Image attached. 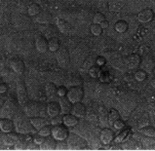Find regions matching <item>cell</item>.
<instances>
[{"label":"cell","mask_w":155,"mask_h":151,"mask_svg":"<svg viewBox=\"0 0 155 151\" xmlns=\"http://www.w3.org/2000/svg\"><path fill=\"white\" fill-rule=\"evenodd\" d=\"M45 35L48 37V38H52V37H56L57 35V30L54 26H49L47 29H46V32H45Z\"/></svg>","instance_id":"37"},{"label":"cell","mask_w":155,"mask_h":151,"mask_svg":"<svg viewBox=\"0 0 155 151\" xmlns=\"http://www.w3.org/2000/svg\"><path fill=\"white\" fill-rule=\"evenodd\" d=\"M108 116H109V119L112 120V121H115V120H117L120 118V114L117 111V110L115 109H110V111L108 113Z\"/></svg>","instance_id":"39"},{"label":"cell","mask_w":155,"mask_h":151,"mask_svg":"<svg viewBox=\"0 0 155 151\" xmlns=\"http://www.w3.org/2000/svg\"><path fill=\"white\" fill-rule=\"evenodd\" d=\"M17 97L20 105H25L28 100V95L23 80H19L17 83Z\"/></svg>","instance_id":"5"},{"label":"cell","mask_w":155,"mask_h":151,"mask_svg":"<svg viewBox=\"0 0 155 151\" xmlns=\"http://www.w3.org/2000/svg\"><path fill=\"white\" fill-rule=\"evenodd\" d=\"M10 67L17 74H21L25 71V63L19 57H15L10 61Z\"/></svg>","instance_id":"10"},{"label":"cell","mask_w":155,"mask_h":151,"mask_svg":"<svg viewBox=\"0 0 155 151\" xmlns=\"http://www.w3.org/2000/svg\"><path fill=\"white\" fill-rule=\"evenodd\" d=\"M15 123L8 118H2L0 120V129L3 133H10L14 131Z\"/></svg>","instance_id":"17"},{"label":"cell","mask_w":155,"mask_h":151,"mask_svg":"<svg viewBox=\"0 0 155 151\" xmlns=\"http://www.w3.org/2000/svg\"><path fill=\"white\" fill-rule=\"evenodd\" d=\"M140 133H143L144 136L148 137H155V128L151 126H147L140 129Z\"/></svg>","instance_id":"31"},{"label":"cell","mask_w":155,"mask_h":151,"mask_svg":"<svg viewBox=\"0 0 155 151\" xmlns=\"http://www.w3.org/2000/svg\"><path fill=\"white\" fill-rule=\"evenodd\" d=\"M61 112V108L60 103H57V101H52L49 104L47 105V113L50 117H55L60 115V113Z\"/></svg>","instance_id":"15"},{"label":"cell","mask_w":155,"mask_h":151,"mask_svg":"<svg viewBox=\"0 0 155 151\" xmlns=\"http://www.w3.org/2000/svg\"><path fill=\"white\" fill-rule=\"evenodd\" d=\"M108 21H103V23H101V28H103V29H104V28H108Z\"/></svg>","instance_id":"48"},{"label":"cell","mask_w":155,"mask_h":151,"mask_svg":"<svg viewBox=\"0 0 155 151\" xmlns=\"http://www.w3.org/2000/svg\"><path fill=\"white\" fill-rule=\"evenodd\" d=\"M90 30H91V33L93 35H95V36H100L101 32H103V28H101V25H98V24L92 25L90 28Z\"/></svg>","instance_id":"33"},{"label":"cell","mask_w":155,"mask_h":151,"mask_svg":"<svg viewBox=\"0 0 155 151\" xmlns=\"http://www.w3.org/2000/svg\"><path fill=\"white\" fill-rule=\"evenodd\" d=\"M113 126H114L115 129H116V130H123V129L125 128V123H124L123 120L117 119V120H115V121H114Z\"/></svg>","instance_id":"40"},{"label":"cell","mask_w":155,"mask_h":151,"mask_svg":"<svg viewBox=\"0 0 155 151\" xmlns=\"http://www.w3.org/2000/svg\"><path fill=\"white\" fill-rule=\"evenodd\" d=\"M59 103H60L61 108V113H63L64 115L71 113V109H72L73 103L68 100V97H60V101H59Z\"/></svg>","instance_id":"13"},{"label":"cell","mask_w":155,"mask_h":151,"mask_svg":"<svg viewBox=\"0 0 155 151\" xmlns=\"http://www.w3.org/2000/svg\"><path fill=\"white\" fill-rule=\"evenodd\" d=\"M35 21L40 25H48L52 21V15L48 11H41L40 14H38L36 16Z\"/></svg>","instance_id":"19"},{"label":"cell","mask_w":155,"mask_h":151,"mask_svg":"<svg viewBox=\"0 0 155 151\" xmlns=\"http://www.w3.org/2000/svg\"><path fill=\"white\" fill-rule=\"evenodd\" d=\"M104 21H105V17L101 13H97V14H95L94 18H93V23L94 24L101 25Z\"/></svg>","instance_id":"36"},{"label":"cell","mask_w":155,"mask_h":151,"mask_svg":"<svg viewBox=\"0 0 155 151\" xmlns=\"http://www.w3.org/2000/svg\"><path fill=\"white\" fill-rule=\"evenodd\" d=\"M114 28L119 33L126 32L127 29H128V24L126 23L125 21H122V20L121 21H116V24H115Z\"/></svg>","instance_id":"28"},{"label":"cell","mask_w":155,"mask_h":151,"mask_svg":"<svg viewBox=\"0 0 155 151\" xmlns=\"http://www.w3.org/2000/svg\"><path fill=\"white\" fill-rule=\"evenodd\" d=\"M57 150H68V145L66 140H59V143H57Z\"/></svg>","instance_id":"38"},{"label":"cell","mask_w":155,"mask_h":151,"mask_svg":"<svg viewBox=\"0 0 155 151\" xmlns=\"http://www.w3.org/2000/svg\"><path fill=\"white\" fill-rule=\"evenodd\" d=\"M39 134L40 135H42L43 136H51L52 135V127L48 124V125H46L45 127H43L42 129H40L39 130Z\"/></svg>","instance_id":"35"},{"label":"cell","mask_w":155,"mask_h":151,"mask_svg":"<svg viewBox=\"0 0 155 151\" xmlns=\"http://www.w3.org/2000/svg\"><path fill=\"white\" fill-rule=\"evenodd\" d=\"M18 134H19L18 132L17 133H14V132L6 133V135L4 136V139H3L4 143L8 146H15L17 141L20 139V136Z\"/></svg>","instance_id":"14"},{"label":"cell","mask_w":155,"mask_h":151,"mask_svg":"<svg viewBox=\"0 0 155 151\" xmlns=\"http://www.w3.org/2000/svg\"><path fill=\"white\" fill-rule=\"evenodd\" d=\"M153 73H154V75H155V67H154V69H153Z\"/></svg>","instance_id":"52"},{"label":"cell","mask_w":155,"mask_h":151,"mask_svg":"<svg viewBox=\"0 0 155 151\" xmlns=\"http://www.w3.org/2000/svg\"><path fill=\"white\" fill-rule=\"evenodd\" d=\"M69 150H82L86 147V141L80 136L76 134H70L65 140Z\"/></svg>","instance_id":"2"},{"label":"cell","mask_w":155,"mask_h":151,"mask_svg":"<svg viewBox=\"0 0 155 151\" xmlns=\"http://www.w3.org/2000/svg\"><path fill=\"white\" fill-rule=\"evenodd\" d=\"M40 110H41L40 105L37 103H34V101H31V103H28L25 104V114L28 115L29 118L38 116Z\"/></svg>","instance_id":"8"},{"label":"cell","mask_w":155,"mask_h":151,"mask_svg":"<svg viewBox=\"0 0 155 151\" xmlns=\"http://www.w3.org/2000/svg\"><path fill=\"white\" fill-rule=\"evenodd\" d=\"M14 123L17 132L21 135L29 134V133L32 132V129L34 128L31 122H30V119L28 118V116L25 114L18 115L14 120Z\"/></svg>","instance_id":"1"},{"label":"cell","mask_w":155,"mask_h":151,"mask_svg":"<svg viewBox=\"0 0 155 151\" xmlns=\"http://www.w3.org/2000/svg\"><path fill=\"white\" fill-rule=\"evenodd\" d=\"M35 48L39 53H46L49 50V45H48V41L45 37L38 36L35 39Z\"/></svg>","instance_id":"12"},{"label":"cell","mask_w":155,"mask_h":151,"mask_svg":"<svg viewBox=\"0 0 155 151\" xmlns=\"http://www.w3.org/2000/svg\"><path fill=\"white\" fill-rule=\"evenodd\" d=\"M69 135L68 132V127H66L64 124V125H55L52 127V135L55 137V139L59 141V140H65L68 139V136Z\"/></svg>","instance_id":"4"},{"label":"cell","mask_w":155,"mask_h":151,"mask_svg":"<svg viewBox=\"0 0 155 151\" xmlns=\"http://www.w3.org/2000/svg\"><path fill=\"white\" fill-rule=\"evenodd\" d=\"M57 25L58 28L60 29V31L61 33H69L71 31V25H70L68 21H66L63 19H59L57 21Z\"/></svg>","instance_id":"23"},{"label":"cell","mask_w":155,"mask_h":151,"mask_svg":"<svg viewBox=\"0 0 155 151\" xmlns=\"http://www.w3.org/2000/svg\"><path fill=\"white\" fill-rule=\"evenodd\" d=\"M57 141L58 140L53 136H46L45 140L40 145V150H55L57 147Z\"/></svg>","instance_id":"11"},{"label":"cell","mask_w":155,"mask_h":151,"mask_svg":"<svg viewBox=\"0 0 155 151\" xmlns=\"http://www.w3.org/2000/svg\"><path fill=\"white\" fill-rule=\"evenodd\" d=\"M95 64H97V57L94 56H89L84 61V64H83V67L84 68H88L90 69L91 67H93Z\"/></svg>","instance_id":"30"},{"label":"cell","mask_w":155,"mask_h":151,"mask_svg":"<svg viewBox=\"0 0 155 151\" xmlns=\"http://www.w3.org/2000/svg\"><path fill=\"white\" fill-rule=\"evenodd\" d=\"M61 123H64V120H63V117H61L60 115H58V116L53 117L52 121H51V124H52L53 126H55V125H60V124H61Z\"/></svg>","instance_id":"43"},{"label":"cell","mask_w":155,"mask_h":151,"mask_svg":"<svg viewBox=\"0 0 155 151\" xmlns=\"http://www.w3.org/2000/svg\"><path fill=\"white\" fill-rule=\"evenodd\" d=\"M48 45H49V50L51 52H57L61 47L60 41L57 37H52L48 40Z\"/></svg>","instance_id":"26"},{"label":"cell","mask_w":155,"mask_h":151,"mask_svg":"<svg viewBox=\"0 0 155 151\" xmlns=\"http://www.w3.org/2000/svg\"><path fill=\"white\" fill-rule=\"evenodd\" d=\"M86 106L84 105L81 103H73L72 105V109H71V113L73 115H75L76 117L78 118H83L84 116L86 115Z\"/></svg>","instance_id":"16"},{"label":"cell","mask_w":155,"mask_h":151,"mask_svg":"<svg viewBox=\"0 0 155 151\" xmlns=\"http://www.w3.org/2000/svg\"><path fill=\"white\" fill-rule=\"evenodd\" d=\"M30 122H31L32 126L34 127V129H36V130H40V129H42L43 127L48 125L47 120L43 117H40V116L31 117L30 118Z\"/></svg>","instance_id":"22"},{"label":"cell","mask_w":155,"mask_h":151,"mask_svg":"<svg viewBox=\"0 0 155 151\" xmlns=\"http://www.w3.org/2000/svg\"><path fill=\"white\" fill-rule=\"evenodd\" d=\"M57 91H58V88L56 87L55 84L53 83H48L47 85L45 86V92H46V95L48 97H54L57 95Z\"/></svg>","instance_id":"29"},{"label":"cell","mask_w":155,"mask_h":151,"mask_svg":"<svg viewBox=\"0 0 155 151\" xmlns=\"http://www.w3.org/2000/svg\"><path fill=\"white\" fill-rule=\"evenodd\" d=\"M68 89H66L64 86H61L58 88V91H57V96L60 97H66L68 95Z\"/></svg>","instance_id":"42"},{"label":"cell","mask_w":155,"mask_h":151,"mask_svg":"<svg viewBox=\"0 0 155 151\" xmlns=\"http://www.w3.org/2000/svg\"><path fill=\"white\" fill-rule=\"evenodd\" d=\"M147 74L143 69H140L135 73V79L137 80V81H139V82L144 81V80L147 79Z\"/></svg>","instance_id":"34"},{"label":"cell","mask_w":155,"mask_h":151,"mask_svg":"<svg viewBox=\"0 0 155 151\" xmlns=\"http://www.w3.org/2000/svg\"><path fill=\"white\" fill-rule=\"evenodd\" d=\"M35 1H36V3H37V4H39V5H40V6L42 5V4H44V3H43L44 0H35Z\"/></svg>","instance_id":"49"},{"label":"cell","mask_w":155,"mask_h":151,"mask_svg":"<svg viewBox=\"0 0 155 151\" xmlns=\"http://www.w3.org/2000/svg\"><path fill=\"white\" fill-rule=\"evenodd\" d=\"M150 84H151V86L155 88V78H153L151 81H150Z\"/></svg>","instance_id":"50"},{"label":"cell","mask_w":155,"mask_h":151,"mask_svg":"<svg viewBox=\"0 0 155 151\" xmlns=\"http://www.w3.org/2000/svg\"><path fill=\"white\" fill-rule=\"evenodd\" d=\"M63 120H64V124L68 128L75 127L78 124V117H76L72 113L64 114L63 116Z\"/></svg>","instance_id":"21"},{"label":"cell","mask_w":155,"mask_h":151,"mask_svg":"<svg viewBox=\"0 0 155 151\" xmlns=\"http://www.w3.org/2000/svg\"><path fill=\"white\" fill-rule=\"evenodd\" d=\"M115 139V135L112 130H110L108 128H104L100 133V140L101 143L104 145H108L111 143Z\"/></svg>","instance_id":"7"},{"label":"cell","mask_w":155,"mask_h":151,"mask_svg":"<svg viewBox=\"0 0 155 151\" xmlns=\"http://www.w3.org/2000/svg\"><path fill=\"white\" fill-rule=\"evenodd\" d=\"M105 64V60L104 59V57H97V65H99V66H103L104 64Z\"/></svg>","instance_id":"47"},{"label":"cell","mask_w":155,"mask_h":151,"mask_svg":"<svg viewBox=\"0 0 155 151\" xmlns=\"http://www.w3.org/2000/svg\"><path fill=\"white\" fill-rule=\"evenodd\" d=\"M101 73H103V71H101V69L100 68V66L99 65H97V66H93V67H91L89 69V75L91 77L93 78H99L101 77Z\"/></svg>","instance_id":"32"},{"label":"cell","mask_w":155,"mask_h":151,"mask_svg":"<svg viewBox=\"0 0 155 151\" xmlns=\"http://www.w3.org/2000/svg\"><path fill=\"white\" fill-rule=\"evenodd\" d=\"M126 64H127L128 67L131 68V69L137 68L140 64V57L137 54L130 55L126 59Z\"/></svg>","instance_id":"18"},{"label":"cell","mask_w":155,"mask_h":151,"mask_svg":"<svg viewBox=\"0 0 155 151\" xmlns=\"http://www.w3.org/2000/svg\"><path fill=\"white\" fill-rule=\"evenodd\" d=\"M152 21H153V23L155 24V16H154V18H153V20H152Z\"/></svg>","instance_id":"51"},{"label":"cell","mask_w":155,"mask_h":151,"mask_svg":"<svg viewBox=\"0 0 155 151\" xmlns=\"http://www.w3.org/2000/svg\"><path fill=\"white\" fill-rule=\"evenodd\" d=\"M154 18V13L151 9H143V10H141L139 15H138V20L139 21L143 24H147V23H149V21H151Z\"/></svg>","instance_id":"9"},{"label":"cell","mask_w":155,"mask_h":151,"mask_svg":"<svg viewBox=\"0 0 155 151\" xmlns=\"http://www.w3.org/2000/svg\"><path fill=\"white\" fill-rule=\"evenodd\" d=\"M66 97L72 103H80L84 97V90L81 86H73L70 87L68 91Z\"/></svg>","instance_id":"3"},{"label":"cell","mask_w":155,"mask_h":151,"mask_svg":"<svg viewBox=\"0 0 155 151\" xmlns=\"http://www.w3.org/2000/svg\"><path fill=\"white\" fill-rule=\"evenodd\" d=\"M44 140H45V136H43L42 135L39 134V133H38V134H35L33 136V141L35 143L39 144V145H41Z\"/></svg>","instance_id":"41"},{"label":"cell","mask_w":155,"mask_h":151,"mask_svg":"<svg viewBox=\"0 0 155 151\" xmlns=\"http://www.w3.org/2000/svg\"><path fill=\"white\" fill-rule=\"evenodd\" d=\"M7 90H8L7 84H5V83H1V84H0V93H1V94H4V93H6Z\"/></svg>","instance_id":"46"},{"label":"cell","mask_w":155,"mask_h":151,"mask_svg":"<svg viewBox=\"0 0 155 151\" xmlns=\"http://www.w3.org/2000/svg\"><path fill=\"white\" fill-rule=\"evenodd\" d=\"M28 141L25 139V135L20 136L19 140L17 141V143L15 144V149L16 150H26L28 148Z\"/></svg>","instance_id":"24"},{"label":"cell","mask_w":155,"mask_h":151,"mask_svg":"<svg viewBox=\"0 0 155 151\" xmlns=\"http://www.w3.org/2000/svg\"><path fill=\"white\" fill-rule=\"evenodd\" d=\"M41 6L37 3H31L28 8V13L30 17H35L41 12Z\"/></svg>","instance_id":"25"},{"label":"cell","mask_w":155,"mask_h":151,"mask_svg":"<svg viewBox=\"0 0 155 151\" xmlns=\"http://www.w3.org/2000/svg\"><path fill=\"white\" fill-rule=\"evenodd\" d=\"M65 85L68 86V87L81 86L82 85V79L78 76H71L65 81Z\"/></svg>","instance_id":"27"},{"label":"cell","mask_w":155,"mask_h":151,"mask_svg":"<svg viewBox=\"0 0 155 151\" xmlns=\"http://www.w3.org/2000/svg\"><path fill=\"white\" fill-rule=\"evenodd\" d=\"M99 113H100V116H99L100 123L104 128H108V126H109V116L107 115V110H106L105 107H104V106H101V107L99 108Z\"/></svg>","instance_id":"20"},{"label":"cell","mask_w":155,"mask_h":151,"mask_svg":"<svg viewBox=\"0 0 155 151\" xmlns=\"http://www.w3.org/2000/svg\"><path fill=\"white\" fill-rule=\"evenodd\" d=\"M149 125V119L147 117H143L141 118L140 121H139V128L141 129V128H144V127H147Z\"/></svg>","instance_id":"44"},{"label":"cell","mask_w":155,"mask_h":151,"mask_svg":"<svg viewBox=\"0 0 155 151\" xmlns=\"http://www.w3.org/2000/svg\"><path fill=\"white\" fill-rule=\"evenodd\" d=\"M56 57L59 64L61 67H66L69 64V53L68 49L64 46H61L60 49L56 52Z\"/></svg>","instance_id":"6"},{"label":"cell","mask_w":155,"mask_h":151,"mask_svg":"<svg viewBox=\"0 0 155 151\" xmlns=\"http://www.w3.org/2000/svg\"><path fill=\"white\" fill-rule=\"evenodd\" d=\"M26 150H40V145L35 143L34 141H30L28 144V148Z\"/></svg>","instance_id":"45"}]
</instances>
